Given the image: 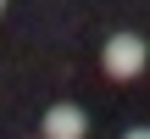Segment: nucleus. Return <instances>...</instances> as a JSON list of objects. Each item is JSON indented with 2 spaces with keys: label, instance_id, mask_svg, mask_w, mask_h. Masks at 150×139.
<instances>
[{
  "label": "nucleus",
  "instance_id": "obj_4",
  "mask_svg": "<svg viewBox=\"0 0 150 139\" xmlns=\"http://www.w3.org/2000/svg\"><path fill=\"white\" fill-rule=\"evenodd\" d=\"M0 6H6V0H0Z\"/></svg>",
  "mask_w": 150,
  "mask_h": 139
},
{
  "label": "nucleus",
  "instance_id": "obj_2",
  "mask_svg": "<svg viewBox=\"0 0 150 139\" xmlns=\"http://www.w3.org/2000/svg\"><path fill=\"white\" fill-rule=\"evenodd\" d=\"M83 128H89V123H83V111H78V106H67V100L45 111V139H83Z\"/></svg>",
  "mask_w": 150,
  "mask_h": 139
},
{
  "label": "nucleus",
  "instance_id": "obj_1",
  "mask_svg": "<svg viewBox=\"0 0 150 139\" xmlns=\"http://www.w3.org/2000/svg\"><path fill=\"white\" fill-rule=\"evenodd\" d=\"M100 61H106V78H117V84H128V78H139L150 61L145 39L139 33H111L106 39V50H100Z\"/></svg>",
  "mask_w": 150,
  "mask_h": 139
},
{
  "label": "nucleus",
  "instance_id": "obj_3",
  "mask_svg": "<svg viewBox=\"0 0 150 139\" xmlns=\"http://www.w3.org/2000/svg\"><path fill=\"white\" fill-rule=\"evenodd\" d=\"M122 139H150V128H128V134H122Z\"/></svg>",
  "mask_w": 150,
  "mask_h": 139
}]
</instances>
